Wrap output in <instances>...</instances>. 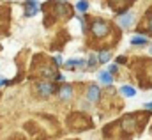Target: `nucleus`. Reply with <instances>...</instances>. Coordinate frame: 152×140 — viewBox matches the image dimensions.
Here are the masks:
<instances>
[{"label": "nucleus", "mask_w": 152, "mask_h": 140, "mask_svg": "<svg viewBox=\"0 0 152 140\" xmlns=\"http://www.w3.org/2000/svg\"><path fill=\"white\" fill-rule=\"evenodd\" d=\"M133 23H134V14H133V13H126V14H122V16L118 18V25H120L122 29H131Z\"/></svg>", "instance_id": "nucleus-2"}, {"label": "nucleus", "mask_w": 152, "mask_h": 140, "mask_svg": "<svg viewBox=\"0 0 152 140\" xmlns=\"http://www.w3.org/2000/svg\"><path fill=\"white\" fill-rule=\"evenodd\" d=\"M97 80H99L101 83H104V85H110V83L113 82L112 74H110L108 71H99V73H97Z\"/></svg>", "instance_id": "nucleus-7"}, {"label": "nucleus", "mask_w": 152, "mask_h": 140, "mask_svg": "<svg viewBox=\"0 0 152 140\" xmlns=\"http://www.w3.org/2000/svg\"><path fill=\"white\" fill-rule=\"evenodd\" d=\"M66 68L71 69V71H78V69L87 68V62H85L83 59H69V60L66 62Z\"/></svg>", "instance_id": "nucleus-3"}, {"label": "nucleus", "mask_w": 152, "mask_h": 140, "mask_svg": "<svg viewBox=\"0 0 152 140\" xmlns=\"http://www.w3.org/2000/svg\"><path fill=\"white\" fill-rule=\"evenodd\" d=\"M5 83H7V80H4V78H0V87H2V85H5Z\"/></svg>", "instance_id": "nucleus-15"}, {"label": "nucleus", "mask_w": 152, "mask_h": 140, "mask_svg": "<svg viewBox=\"0 0 152 140\" xmlns=\"http://www.w3.org/2000/svg\"><path fill=\"white\" fill-rule=\"evenodd\" d=\"M110 59H112V53H110V52H101V53H99V57H97V60H99V62H108Z\"/></svg>", "instance_id": "nucleus-12"}, {"label": "nucleus", "mask_w": 152, "mask_h": 140, "mask_svg": "<svg viewBox=\"0 0 152 140\" xmlns=\"http://www.w3.org/2000/svg\"><path fill=\"white\" fill-rule=\"evenodd\" d=\"M149 29H151V32H152V18H151V27H149Z\"/></svg>", "instance_id": "nucleus-17"}, {"label": "nucleus", "mask_w": 152, "mask_h": 140, "mask_svg": "<svg viewBox=\"0 0 152 140\" xmlns=\"http://www.w3.org/2000/svg\"><path fill=\"white\" fill-rule=\"evenodd\" d=\"M99 87L97 85H90V89H88V92H87V99L90 101V103H96L97 99H99Z\"/></svg>", "instance_id": "nucleus-5"}, {"label": "nucleus", "mask_w": 152, "mask_h": 140, "mask_svg": "<svg viewBox=\"0 0 152 140\" xmlns=\"http://www.w3.org/2000/svg\"><path fill=\"white\" fill-rule=\"evenodd\" d=\"M145 108H147V110H152V101H151V103H147V105H145Z\"/></svg>", "instance_id": "nucleus-16"}, {"label": "nucleus", "mask_w": 152, "mask_h": 140, "mask_svg": "<svg viewBox=\"0 0 152 140\" xmlns=\"http://www.w3.org/2000/svg\"><path fill=\"white\" fill-rule=\"evenodd\" d=\"M120 94L126 96V98H133V96L136 94V91H134L133 87H129V85H122V87H120Z\"/></svg>", "instance_id": "nucleus-9"}, {"label": "nucleus", "mask_w": 152, "mask_h": 140, "mask_svg": "<svg viewBox=\"0 0 152 140\" xmlns=\"http://www.w3.org/2000/svg\"><path fill=\"white\" fill-rule=\"evenodd\" d=\"M97 62H99V60H97V55H90V60H88V64H87V66H88V68H94Z\"/></svg>", "instance_id": "nucleus-13"}, {"label": "nucleus", "mask_w": 152, "mask_h": 140, "mask_svg": "<svg viewBox=\"0 0 152 140\" xmlns=\"http://www.w3.org/2000/svg\"><path fill=\"white\" fill-rule=\"evenodd\" d=\"M149 52H151V53H152V44H151V46H149Z\"/></svg>", "instance_id": "nucleus-18"}, {"label": "nucleus", "mask_w": 152, "mask_h": 140, "mask_svg": "<svg viewBox=\"0 0 152 140\" xmlns=\"http://www.w3.org/2000/svg\"><path fill=\"white\" fill-rule=\"evenodd\" d=\"M131 44H134V46H145L147 44V37L145 35H133L131 37Z\"/></svg>", "instance_id": "nucleus-8"}, {"label": "nucleus", "mask_w": 152, "mask_h": 140, "mask_svg": "<svg viewBox=\"0 0 152 140\" xmlns=\"http://www.w3.org/2000/svg\"><path fill=\"white\" fill-rule=\"evenodd\" d=\"M76 9H78L80 13H85V11L88 9V2H87V0H80V2L76 4Z\"/></svg>", "instance_id": "nucleus-11"}, {"label": "nucleus", "mask_w": 152, "mask_h": 140, "mask_svg": "<svg viewBox=\"0 0 152 140\" xmlns=\"http://www.w3.org/2000/svg\"><path fill=\"white\" fill-rule=\"evenodd\" d=\"M71 96H73V89H71L69 85H64L62 91H60V98L67 101V99H71Z\"/></svg>", "instance_id": "nucleus-10"}, {"label": "nucleus", "mask_w": 152, "mask_h": 140, "mask_svg": "<svg viewBox=\"0 0 152 140\" xmlns=\"http://www.w3.org/2000/svg\"><path fill=\"white\" fill-rule=\"evenodd\" d=\"M37 11H39V4L36 0H28V2L25 4V13H27V16H34Z\"/></svg>", "instance_id": "nucleus-6"}, {"label": "nucleus", "mask_w": 152, "mask_h": 140, "mask_svg": "<svg viewBox=\"0 0 152 140\" xmlns=\"http://www.w3.org/2000/svg\"><path fill=\"white\" fill-rule=\"evenodd\" d=\"M37 89H39V94L42 96V98H48L50 94H53V91H55V85L53 83H39L37 85Z\"/></svg>", "instance_id": "nucleus-4"}, {"label": "nucleus", "mask_w": 152, "mask_h": 140, "mask_svg": "<svg viewBox=\"0 0 152 140\" xmlns=\"http://www.w3.org/2000/svg\"><path fill=\"white\" fill-rule=\"evenodd\" d=\"M117 71H118V66H117V64H112V66L108 68V73H110V74H113V73H117Z\"/></svg>", "instance_id": "nucleus-14"}, {"label": "nucleus", "mask_w": 152, "mask_h": 140, "mask_svg": "<svg viewBox=\"0 0 152 140\" xmlns=\"http://www.w3.org/2000/svg\"><path fill=\"white\" fill-rule=\"evenodd\" d=\"M108 25L104 23V21H94L92 23V32H94V35L96 37H103V35L108 34Z\"/></svg>", "instance_id": "nucleus-1"}]
</instances>
